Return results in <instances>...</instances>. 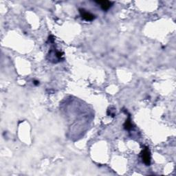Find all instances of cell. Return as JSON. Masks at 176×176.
<instances>
[{
    "instance_id": "4",
    "label": "cell",
    "mask_w": 176,
    "mask_h": 176,
    "mask_svg": "<svg viewBox=\"0 0 176 176\" xmlns=\"http://www.w3.org/2000/svg\"><path fill=\"white\" fill-rule=\"evenodd\" d=\"M124 128L125 130H127V131H129V130H132L133 129V124L132 123L131 117H130L129 115L128 116V118H127V120L124 122Z\"/></svg>"
},
{
    "instance_id": "2",
    "label": "cell",
    "mask_w": 176,
    "mask_h": 176,
    "mask_svg": "<svg viewBox=\"0 0 176 176\" xmlns=\"http://www.w3.org/2000/svg\"><path fill=\"white\" fill-rule=\"evenodd\" d=\"M79 13H80L82 19H83L84 20L87 21H93L94 19L96 18L94 15H93L92 13H91L89 11L83 9V8H80V9H79Z\"/></svg>"
},
{
    "instance_id": "1",
    "label": "cell",
    "mask_w": 176,
    "mask_h": 176,
    "mask_svg": "<svg viewBox=\"0 0 176 176\" xmlns=\"http://www.w3.org/2000/svg\"><path fill=\"white\" fill-rule=\"evenodd\" d=\"M140 157L143 160V163L146 164L147 166H149L151 164V151L149 149L148 147H145L142 150L140 153Z\"/></svg>"
},
{
    "instance_id": "5",
    "label": "cell",
    "mask_w": 176,
    "mask_h": 176,
    "mask_svg": "<svg viewBox=\"0 0 176 176\" xmlns=\"http://www.w3.org/2000/svg\"><path fill=\"white\" fill-rule=\"evenodd\" d=\"M34 84L35 85V86H38V85L39 84V82L38 81H34Z\"/></svg>"
},
{
    "instance_id": "3",
    "label": "cell",
    "mask_w": 176,
    "mask_h": 176,
    "mask_svg": "<svg viewBox=\"0 0 176 176\" xmlns=\"http://www.w3.org/2000/svg\"><path fill=\"white\" fill-rule=\"evenodd\" d=\"M95 2L100 5L101 9L104 11L108 10L113 5V2L109 1H96Z\"/></svg>"
}]
</instances>
